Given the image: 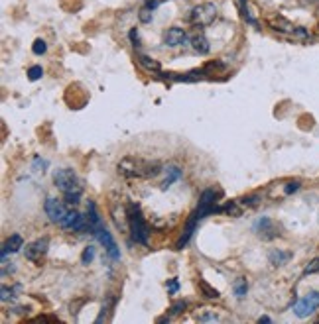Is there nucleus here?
Returning <instances> with one entry per match:
<instances>
[{
  "label": "nucleus",
  "instance_id": "nucleus-10",
  "mask_svg": "<svg viewBox=\"0 0 319 324\" xmlns=\"http://www.w3.org/2000/svg\"><path fill=\"white\" fill-rule=\"evenodd\" d=\"M103 246H105V252H106V255L110 257V259H118L120 257V252H118V248H116V244H114V240H112V236H110V232L103 226V228H99L95 234H93Z\"/></svg>",
  "mask_w": 319,
  "mask_h": 324
},
{
  "label": "nucleus",
  "instance_id": "nucleus-11",
  "mask_svg": "<svg viewBox=\"0 0 319 324\" xmlns=\"http://www.w3.org/2000/svg\"><path fill=\"white\" fill-rule=\"evenodd\" d=\"M256 232H258L260 238H264V240H272V238L280 236V226H278L272 218L264 216V218H260V220L256 222Z\"/></svg>",
  "mask_w": 319,
  "mask_h": 324
},
{
  "label": "nucleus",
  "instance_id": "nucleus-18",
  "mask_svg": "<svg viewBox=\"0 0 319 324\" xmlns=\"http://www.w3.org/2000/svg\"><path fill=\"white\" fill-rule=\"evenodd\" d=\"M138 63H140L144 69L154 71V73H158L160 69H162V65H160L156 59H152V57H148V55H144V53H138Z\"/></svg>",
  "mask_w": 319,
  "mask_h": 324
},
{
  "label": "nucleus",
  "instance_id": "nucleus-3",
  "mask_svg": "<svg viewBox=\"0 0 319 324\" xmlns=\"http://www.w3.org/2000/svg\"><path fill=\"white\" fill-rule=\"evenodd\" d=\"M126 216H128V226H130V232H132V238L138 242V244H148V224L144 222V216L140 212V208L136 205H128L126 207Z\"/></svg>",
  "mask_w": 319,
  "mask_h": 324
},
{
  "label": "nucleus",
  "instance_id": "nucleus-21",
  "mask_svg": "<svg viewBox=\"0 0 319 324\" xmlns=\"http://www.w3.org/2000/svg\"><path fill=\"white\" fill-rule=\"evenodd\" d=\"M114 302H116V299H114V297H108V299H106V302H105V304H103V308H101V314L97 316V322H105V320H108L106 312H112Z\"/></svg>",
  "mask_w": 319,
  "mask_h": 324
},
{
  "label": "nucleus",
  "instance_id": "nucleus-8",
  "mask_svg": "<svg viewBox=\"0 0 319 324\" xmlns=\"http://www.w3.org/2000/svg\"><path fill=\"white\" fill-rule=\"evenodd\" d=\"M48 250H50V240H48V238H38V240L30 242V244L26 246L24 255H26V259H30V261H42V257L48 254Z\"/></svg>",
  "mask_w": 319,
  "mask_h": 324
},
{
  "label": "nucleus",
  "instance_id": "nucleus-6",
  "mask_svg": "<svg viewBox=\"0 0 319 324\" xmlns=\"http://www.w3.org/2000/svg\"><path fill=\"white\" fill-rule=\"evenodd\" d=\"M46 214H48V218H50L53 224H59V226H61L63 220H65L67 214H69V208L65 207L63 201L50 197V199L46 201Z\"/></svg>",
  "mask_w": 319,
  "mask_h": 324
},
{
  "label": "nucleus",
  "instance_id": "nucleus-33",
  "mask_svg": "<svg viewBox=\"0 0 319 324\" xmlns=\"http://www.w3.org/2000/svg\"><path fill=\"white\" fill-rule=\"evenodd\" d=\"M130 42H132V46H134V47H138V46H140V36H138V32H136V28H132V30H130Z\"/></svg>",
  "mask_w": 319,
  "mask_h": 324
},
{
  "label": "nucleus",
  "instance_id": "nucleus-20",
  "mask_svg": "<svg viewBox=\"0 0 319 324\" xmlns=\"http://www.w3.org/2000/svg\"><path fill=\"white\" fill-rule=\"evenodd\" d=\"M233 291H235L237 299H242V297L246 295V291H248V283H246V279H244V277H239V279L233 283Z\"/></svg>",
  "mask_w": 319,
  "mask_h": 324
},
{
  "label": "nucleus",
  "instance_id": "nucleus-30",
  "mask_svg": "<svg viewBox=\"0 0 319 324\" xmlns=\"http://www.w3.org/2000/svg\"><path fill=\"white\" fill-rule=\"evenodd\" d=\"M18 289H20V285H16L14 289H8V287H2V302H6V301H8L10 297H14L12 293H14V291H18Z\"/></svg>",
  "mask_w": 319,
  "mask_h": 324
},
{
  "label": "nucleus",
  "instance_id": "nucleus-5",
  "mask_svg": "<svg viewBox=\"0 0 319 324\" xmlns=\"http://www.w3.org/2000/svg\"><path fill=\"white\" fill-rule=\"evenodd\" d=\"M317 308H319V291H311L309 295H305L303 299H299L293 304V312L299 318H305V316L313 314Z\"/></svg>",
  "mask_w": 319,
  "mask_h": 324
},
{
  "label": "nucleus",
  "instance_id": "nucleus-31",
  "mask_svg": "<svg viewBox=\"0 0 319 324\" xmlns=\"http://www.w3.org/2000/svg\"><path fill=\"white\" fill-rule=\"evenodd\" d=\"M164 2H168V0H144V6H148V8L156 10L158 6H162Z\"/></svg>",
  "mask_w": 319,
  "mask_h": 324
},
{
  "label": "nucleus",
  "instance_id": "nucleus-1",
  "mask_svg": "<svg viewBox=\"0 0 319 324\" xmlns=\"http://www.w3.org/2000/svg\"><path fill=\"white\" fill-rule=\"evenodd\" d=\"M53 183L63 193L67 205H77L79 203V199L83 195V183H81V179L77 177V173L73 169H67V167L57 169L53 173Z\"/></svg>",
  "mask_w": 319,
  "mask_h": 324
},
{
  "label": "nucleus",
  "instance_id": "nucleus-9",
  "mask_svg": "<svg viewBox=\"0 0 319 324\" xmlns=\"http://www.w3.org/2000/svg\"><path fill=\"white\" fill-rule=\"evenodd\" d=\"M213 212H217V207H215V191L207 189V191H203V195H201V199H199V207H197L195 214H197V218L201 220V218H205V216H209V214H213Z\"/></svg>",
  "mask_w": 319,
  "mask_h": 324
},
{
  "label": "nucleus",
  "instance_id": "nucleus-32",
  "mask_svg": "<svg viewBox=\"0 0 319 324\" xmlns=\"http://www.w3.org/2000/svg\"><path fill=\"white\" fill-rule=\"evenodd\" d=\"M297 189H299V181H290V183H286L284 193L290 195V193H293V191H297Z\"/></svg>",
  "mask_w": 319,
  "mask_h": 324
},
{
  "label": "nucleus",
  "instance_id": "nucleus-14",
  "mask_svg": "<svg viewBox=\"0 0 319 324\" xmlns=\"http://www.w3.org/2000/svg\"><path fill=\"white\" fill-rule=\"evenodd\" d=\"M20 248H24V240H22V236H20V234L10 236V238L4 242V248H2V259L6 257V254H8V252H10V254H14V252H18Z\"/></svg>",
  "mask_w": 319,
  "mask_h": 324
},
{
  "label": "nucleus",
  "instance_id": "nucleus-17",
  "mask_svg": "<svg viewBox=\"0 0 319 324\" xmlns=\"http://www.w3.org/2000/svg\"><path fill=\"white\" fill-rule=\"evenodd\" d=\"M268 257H270L272 265H284V263H288L292 259V254L290 252H282V250H274V252H270Z\"/></svg>",
  "mask_w": 319,
  "mask_h": 324
},
{
  "label": "nucleus",
  "instance_id": "nucleus-16",
  "mask_svg": "<svg viewBox=\"0 0 319 324\" xmlns=\"http://www.w3.org/2000/svg\"><path fill=\"white\" fill-rule=\"evenodd\" d=\"M191 47H193L197 53H201V55L209 53V49H211L209 40H207L203 34H199V36H193V38H191Z\"/></svg>",
  "mask_w": 319,
  "mask_h": 324
},
{
  "label": "nucleus",
  "instance_id": "nucleus-27",
  "mask_svg": "<svg viewBox=\"0 0 319 324\" xmlns=\"http://www.w3.org/2000/svg\"><path fill=\"white\" fill-rule=\"evenodd\" d=\"M152 8H148V6H144L140 12H138V18H140V22H144V24H148V22H152Z\"/></svg>",
  "mask_w": 319,
  "mask_h": 324
},
{
  "label": "nucleus",
  "instance_id": "nucleus-28",
  "mask_svg": "<svg viewBox=\"0 0 319 324\" xmlns=\"http://www.w3.org/2000/svg\"><path fill=\"white\" fill-rule=\"evenodd\" d=\"M46 49H48V46H46V42H44V40H36V42H34V46H32V51H34L36 55H44V53H46Z\"/></svg>",
  "mask_w": 319,
  "mask_h": 324
},
{
  "label": "nucleus",
  "instance_id": "nucleus-26",
  "mask_svg": "<svg viewBox=\"0 0 319 324\" xmlns=\"http://www.w3.org/2000/svg\"><path fill=\"white\" fill-rule=\"evenodd\" d=\"M42 75H44L42 65H32L30 71H28V79L30 81H38V79H42Z\"/></svg>",
  "mask_w": 319,
  "mask_h": 324
},
{
  "label": "nucleus",
  "instance_id": "nucleus-2",
  "mask_svg": "<svg viewBox=\"0 0 319 324\" xmlns=\"http://www.w3.org/2000/svg\"><path fill=\"white\" fill-rule=\"evenodd\" d=\"M160 171V165L156 161H146L142 157H124L118 163V173L130 179H148V177H156Z\"/></svg>",
  "mask_w": 319,
  "mask_h": 324
},
{
  "label": "nucleus",
  "instance_id": "nucleus-24",
  "mask_svg": "<svg viewBox=\"0 0 319 324\" xmlns=\"http://www.w3.org/2000/svg\"><path fill=\"white\" fill-rule=\"evenodd\" d=\"M93 257H95V248H93V246H87V248L83 250V254H81V263L89 265V263L93 261Z\"/></svg>",
  "mask_w": 319,
  "mask_h": 324
},
{
  "label": "nucleus",
  "instance_id": "nucleus-35",
  "mask_svg": "<svg viewBox=\"0 0 319 324\" xmlns=\"http://www.w3.org/2000/svg\"><path fill=\"white\" fill-rule=\"evenodd\" d=\"M317 34H319V26H317Z\"/></svg>",
  "mask_w": 319,
  "mask_h": 324
},
{
  "label": "nucleus",
  "instance_id": "nucleus-34",
  "mask_svg": "<svg viewBox=\"0 0 319 324\" xmlns=\"http://www.w3.org/2000/svg\"><path fill=\"white\" fill-rule=\"evenodd\" d=\"M258 322H260V324H262V322H272V320H270V318H268V316H260V318H258Z\"/></svg>",
  "mask_w": 319,
  "mask_h": 324
},
{
  "label": "nucleus",
  "instance_id": "nucleus-19",
  "mask_svg": "<svg viewBox=\"0 0 319 324\" xmlns=\"http://www.w3.org/2000/svg\"><path fill=\"white\" fill-rule=\"evenodd\" d=\"M197 287H199V291H201V295H203L205 299H219V297H221V293H219L215 287H211L207 281H203V279H199Z\"/></svg>",
  "mask_w": 319,
  "mask_h": 324
},
{
  "label": "nucleus",
  "instance_id": "nucleus-29",
  "mask_svg": "<svg viewBox=\"0 0 319 324\" xmlns=\"http://www.w3.org/2000/svg\"><path fill=\"white\" fill-rule=\"evenodd\" d=\"M166 289H168V293H170V295L178 293V289H180V283H178V279H168V283H166Z\"/></svg>",
  "mask_w": 319,
  "mask_h": 324
},
{
  "label": "nucleus",
  "instance_id": "nucleus-7",
  "mask_svg": "<svg viewBox=\"0 0 319 324\" xmlns=\"http://www.w3.org/2000/svg\"><path fill=\"white\" fill-rule=\"evenodd\" d=\"M270 28H274L276 32H282V34H290V36H299V38H307V32L303 28H297L293 26L290 20H286L284 16H274L268 20Z\"/></svg>",
  "mask_w": 319,
  "mask_h": 324
},
{
  "label": "nucleus",
  "instance_id": "nucleus-22",
  "mask_svg": "<svg viewBox=\"0 0 319 324\" xmlns=\"http://www.w3.org/2000/svg\"><path fill=\"white\" fill-rule=\"evenodd\" d=\"M199 322H217L219 320V316L211 310V308H199V312H197V316H195Z\"/></svg>",
  "mask_w": 319,
  "mask_h": 324
},
{
  "label": "nucleus",
  "instance_id": "nucleus-25",
  "mask_svg": "<svg viewBox=\"0 0 319 324\" xmlns=\"http://www.w3.org/2000/svg\"><path fill=\"white\" fill-rule=\"evenodd\" d=\"M186 306H187L186 301H176V302L170 306V316H178V314H182V312L186 310Z\"/></svg>",
  "mask_w": 319,
  "mask_h": 324
},
{
  "label": "nucleus",
  "instance_id": "nucleus-12",
  "mask_svg": "<svg viewBox=\"0 0 319 324\" xmlns=\"http://www.w3.org/2000/svg\"><path fill=\"white\" fill-rule=\"evenodd\" d=\"M186 42H187V34H186V30H182V28H178V26L170 28V30L164 34V44H166L168 47H178V46H184Z\"/></svg>",
  "mask_w": 319,
  "mask_h": 324
},
{
  "label": "nucleus",
  "instance_id": "nucleus-4",
  "mask_svg": "<svg viewBox=\"0 0 319 324\" xmlns=\"http://www.w3.org/2000/svg\"><path fill=\"white\" fill-rule=\"evenodd\" d=\"M217 14H219V10H217L215 4H211V2H203V4H197V6L191 10V14H189V22L195 24V26H201V28H203V26L213 24L215 18H217Z\"/></svg>",
  "mask_w": 319,
  "mask_h": 324
},
{
  "label": "nucleus",
  "instance_id": "nucleus-13",
  "mask_svg": "<svg viewBox=\"0 0 319 324\" xmlns=\"http://www.w3.org/2000/svg\"><path fill=\"white\" fill-rule=\"evenodd\" d=\"M197 222H199V218H197V214L193 212V214H191V218L187 220V226H186V230H184L182 238H180V240H178V244H176V250H184V246L191 240V236H193V232H195Z\"/></svg>",
  "mask_w": 319,
  "mask_h": 324
},
{
  "label": "nucleus",
  "instance_id": "nucleus-23",
  "mask_svg": "<svg viewBox=\"0 0 319 324\" xmlns=\"http://www.w3.org/2000/svg\"><path fill=\"white\" fill-rule=\"evenodd\" d=\"M319 273V257H313L305 267H303V275H313Z\"/></svg>",
  "mask_w": 319,
  "mask_h": 324
},
{
  "label": "nucleus",
  "instance_id": "nucleus-15",
  "mask_svg": "<svg viewBox=\"0 0 319 324\" xmlns=\"http://www.w3.org/2000/svg\"><path fill=\"white\" fill-rule=\"evenodd\" d=\"M180 177H182V169H180L178 165H168V167H166V179H164V183H162V189L166 191V189L172 187V183H176Z\"/></svg>",
  "mask_w": 319,
  "mask_h": 324
}]
</instances>
